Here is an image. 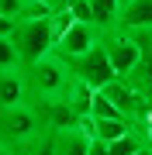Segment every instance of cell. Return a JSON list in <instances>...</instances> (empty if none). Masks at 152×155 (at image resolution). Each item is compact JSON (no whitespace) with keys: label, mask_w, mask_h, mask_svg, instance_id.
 <instances>
[{"label":"cell","mask_w":152,"mask_h":155,"mask_svg":"<svg viewBox=\"0 0 152 155\" xmlns=\"http://www.w3.org/2000/svg\"><path fill=\"white\" fill-rule=\"evenodd\" d=\"M131 4V0H118V7H121V11H124V7H128Z\"/></svg>","instance_id":"20"},{"label":"cell","mask_w":152,"mask_h":155,"mask_svg":"<svg viewBox=\"0 0 152 155\" xmlns=\"http://www.w3.org/2000/svg\"><path fill=\"white\" fill-rule=\"evenodd\" d=\"M24 72V90H28V100H59L66 97L69 90V66L66 59H59L56 52L38 62H31V66H21Z\"/></svg>","instance_id":"2"},{"label":"cell","mask_w":152,"mask_h":155,"mask_svg":"<svg viewBox=\"0 0 152 155\" xmlns=\"http://www.w3.org/2000/svg\"><path fill=\"white\" fill-rule=\"evenodd\" d=\"M28 100V90H24V72L17 69H0V110L14 104H24Z\"/></svg>","instance_id":"9"},{"label":"cell","mask_w":152,"mask_h":155,"mask_svg":"<svg viewBox=\"0 0 152 155\" xmlns=\"http://www.w3.org/2000/svg\"><path fill=\"white\" fill-rule=\"evenodd\" d=\"M100 45V28L90 21H73L66 31L56 38V55L59 59H76V55H86L90 48H97Z\"/></svg>","instance_id":"6"},{"label":"cell","mask_w":152,"mask_h":155,"mask_svg":"<svg viewBox=\"0 0 152 155\" xmlns=\"http://www.w3.org/2000/svg\"><path fill=\"white\" fill-rule=\"evenodd\" d=\"M66 66H69V76H73V79H79V83H86L90 90H104L107 83H114V79H118V72H114L111 59H107L104 45L90 48L86 55H76V59H69Z\"/></svg>","instance_id":"4"},{"label":"cell","mask_w":152,"mask_h":155,"mask_svg":"<svg viewBox=\"0 0 152 155\" xmlns=\"http://www.w3.org/2000/svg\"><path fill=\"white\" fill-rule=\"evenodd\" d=\"M90 11H93V24H97L100 31L118 28V17H121L118 0H90Z\"/></svg>","instance_id":"12"},{"label":"cell","mask_w":152,"mask_h":155,"mask_svg":"<svg viewBox=\"0 0 152 155\" xmlns=\"http://www.w3.org/2000/svg\"><path fill=\"white\" fill-rule=\"evenodd\" d=\"M45 127H42L35 107L24 100V104H14V107H4L0 110V145H7L11 155H24L35 141L45 138Z\"/></svg>","instance_id":"1"},{"label":"cell","mask_w":152,"mask_h":155,"mask_svg":"<svg viewBox=\"0 0 152 155\" xmlns=\"http://www.w3.org/2000/svg\"><path fill=\"white\" fill-rule=\"evenodd\" d=\"M24 4L28 0H0V17H11V21H17L24 11Z\"/></svg>","instance_id":"16"},{"label":"cell","mask_w":152,"mask_h":155,"mask_svg":"<svg viewBox=\"0 0 152 155\" xmlns=\"http://www.w3.org/2000/svg\"><path fill=\"white\" fill-rule=\"evenodd\" d=\"M90 134L83 127H69V131H56L49 134V148L52 155H90Z\"/></svg>","instance_id":"8"},{"label":"cell","mask_w":152,"mask_h":155,"mask_svg":"<svg viewBox=\"0 0 152 155\" xmlns=\"http://www.w3.org/2000/svg\"><path fill=\"white\" fill-rule=\"evenodd\" d=\"M11 31H14V21L11 17H0V38H11Z\"/></svg>","instance_id":"18"},{"label":"cell","mask_w":152,"mask_h":155,"mask_svg":"<svg viewBox=\"0 0 152 155\" xmlns=\"http://www.w3.org/2000/svg\"><path fill=\"white\" fill-rule=\"evenodd\" d=\"M100 45L111 59V66L118 76H128L135 72V66L142 62V45L135 41V35L124 31V28H111V31H100Z\"/></svg>","instance_id":"5"},{"label":"cell","mask_w":152,"mask_h":155,"mask_svg":"<svg viewBox=\"0 0 152 155\" xmlns=\"http://www.w3.org/2000/svg\"><path fill=\"white\" fill-rule=\"evenodd\" d=\"M0 155H11V148H7V145H0Z\"/></svg>","instance_id":"21"},{"label":"cell","mask_w":152,"mask_h":155,"mask_svg":"<svg viewBox=\"0 0 152 155\" xmlns=\"http://www.w3.org/2000/svg\"><path fill=\"white\" fill-rule=\"evenodd\" d=\"M90 155H107V141H90Z\"/></svg>","instance_id":"19"},{"label":"cell","mask_w":152,"mask_h":155,"mask_svg":"<svg viewBox=\"0 0 152 155\" xmlns=\"http://www.w3.org/2000/svg\"><path fill=\"white\" fill-rule=\"evenodd\" d=\"M28 104L35 107V114H38V121H42V127H45L49 134L79 127V114L69 107L66 97H59V100H28Z\"/></svg>","instance_id":"7"},{"label":"cell","mask_w":152,"mask_h":155,"mask_svg":"<svg viewBox=\"0 0 152 155\" xmlns=\"http://www.w3.org/2000/svg\"><path fill=\"white\" fill-rule=\"evenodd\" d=\"M24 155H52V148H49V134H45L42 141H35V145H31V148L24 152Z\"/></svg>","instance_id":"17"},{"label":"cell","mask_w":152,"mask_h":155,"mask_svg":"<svg viewBox=\"0 0 152 155\" xmlns=\"http://www.w3.org/2000/svg\"><path fill=\"white\" fill-rule=\"evenodd\" d=\"M93 97H97V90H90L86 83H79V79H69L66 100H69V107H73L79 117H90V110H93Z\"/></svg>","instance_id":"11"},{"label":"cell","mask_w":152,"mask_h":155,"mask_svg":"<svg viewBox=\"0 0 152 155\" xmlns=\"http://www.w3.org/2000/svg\"><path fill=\"white\" fill-rule=\"evenodd\" d=\"M66 11L73 14V21H90L93 24V11H90V0H69Z\"/></svg>","instance_id":"15"},{"label":"cell","mask_w":152,"mask_h":155,"mask_svg":"<svg viewBox=\"0 0 152 155\" xmlns=\"http://www.w3.org/2000/svg\"><path fill=\"white\" fill-rule=\"evenodd\" d=\"M90 117H97V121H128V117L114 107V100H107L100 90H97V97H93V110H90Z\"/></svg>","instance_id":"13"},{"label":"cell","mask_w":152,"mask_h":155,"mask_svg":"<svg viewBox=\"0 0 152 155\" xmlns=\"http://www.w3.org/2000/svg\"><path fill=\"white\" fill-rule=\"evenodd\" d=\"M11 41L17 48V59L21 66H31V62L45 59L56 52V31H52V17H17Z\"/></svg>","instance_id":"3"},{"label":"cell","mask_w":152,"mask_h":155,"mask_svg":"<svg viewBox=\"0 0 152 155\" xmlns=\"http://www.w3.org/2000/svg\"><path fill=\"white\" fill-rule=\"evenodd\" d=\"M118 28H124V31L152 28V0H131L118 17Z\"/></svg>","instance_id":"10"},{"label":"cell","mask_w":152,"mask_h":155,"mask_svg":"<svg viewBox=\"0 0 152 155\" xmlns=\"http://www.w3.org/2000/svg\"><path fill=\"white\" fill-rule=\"evenodd\" d=\"M21 59H17V48L11 38H0V69H17Z\"/></svg>","instance_id":"14"}]
</instances>
